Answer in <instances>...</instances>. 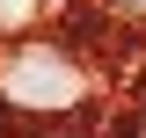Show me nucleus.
Masks as SVG:
<instances>
[{
  "mask_svg": "<svg viewBox=\"0 0 146 138\" xmlns=\"http://www.w3.org/2000/svg\"><path fill=\"white\" fill-rule=\"evenodd\" d=\"M139 131H146V116H139Z\"/></svg>",
  "mask_w": 146,
  "mask_h": 138,
  "instance_id": "obj_2",
  "label": "nucleus"
},
{
  "mask_svg": "<svg viewBox=\"0 0 146 138\" xmlns=\"http://www.w3.org/2000/svg\"><path fill=\"white\" fill-rule=\"evenodd\" d=\"M0 102L7 116H73L88 102V73L58 44L22 36V44H0Z\"/></svg>",
  "mask_w": 146,
  "mask_h": 138,
  "instance_id": "obj_1",
  "label": "nucleus"
}]
</instances>
